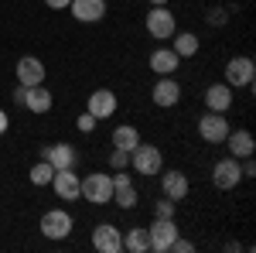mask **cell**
<instances>
[{
    "label": "cell",
    "mask_w": 256,
    "mask_h": 253,
    "mask_svg": "<svg viewBox=\"0 0 256 253\" xmlns=\"http://www.w3.org/2000/svg\"><path fill=\"white\" fill-rule=\"evenodd\" d=\"M130 168H134L137 175H147V178L160 175V171H164V154H160V147L140 140L137 147L130 151Z\"/></svg>",
    "instance_id": "1"
},
{
    "label": "cell",
    "mask_w": 256,
    "mask_h": 253,
    "mask_svg": "<svg viewBox=\"0 0 256 253\" xmlns=\"http://www.w3.org/2000/svg\"><path fill=\"white\" fill-rule=\"evenodd\" d=\"M41 236L44 239H68L72 236V226H76V219H72V212H65V209H48V212L41 215Z\"/></svg>",
    "instance_id": "2"
},
{
    "label": "cell",
    "mask_w": 256,
    "mask_h": 253,
    "mask_svg": "<svg viewBox=\"0 0 256 253\" xmlns=\"http://www.w3.org/2000/svg\"><path fill=\"white\" fill-rule=\"evenodd\" d=\"M144 28H147V35H150L154 41H168V38H174L178 21H174V14H171L168 7H150L147 18H144Z\"/></svg>",
    "instance_id": "3"
},
{
    "label": "cell",
    "mask_w": 256,
    "mask_h": 253,
    "mask_svg": "<svg viewBox=\"0 0 256 253\" xmlns=\"http://www.w3.org/2000/svg\"><path fill=\"white\" fill-rule=\"evenodd\" d=\"M253 76H256V62L250 55H232V59L226 62V86H232V89H242V86H253Z\"/></svg>",
    "instance_id": "4"
},
{
    "label": "cell",
    "mask_w": 256,
    "mask_h": 253,
    "mask_svg": "<svg viewBox=\"0 0 256 253\" xmlns=\"http://www.w3.org/2000/svg\"><path fill=\"white\" fill-rule=\"evenodd\" d=\"M82 198L92 205H106L113 202V175H86L82 178Z\"/></svg>",
    "instance_id": "5"
},
{
    "label": "cell",
    "mask_w": 256,
    "mask_h": 253,
    "mask_svg": "<svg viewBox=\"0 0 256 253\" xmlns=\"http://www.w3.org/2000/svg\"><path fill=\"white\" fill-rule=\"evenodd\" d=\"M147 236H150V250L154 253H171V243L181 236V229H178L174 219H154L147 226Z\"/></svg>",
    "instance_id": "6"
},
{
    "label": "cell",
    "mask_w": 256,
    "mask_h": 253,
    "mask_svg": "<svg viewBox=\"0 0 256 253\" xmlns=\"http://www.w3.org/2000/svg\"><path fill=\"white\" fill-rule=\"evenodd\" d=\"M229 130H232V127H229L226 113H212V110H205V117L198 120V137H202L205 144H222Z\"/></svg>",
    "instance_id": "7"
},
{
    "label": "cell",
    "mask_w": 256,
    "mask_h": 253,
    "mask_svg": "<svg viewBox=\"0 0 256 253\" xmlns=\"http://www.w3.org/2000/svg\"><path fill=\"white\" fill-rule=\"evenodd\" d=\"M239 181H242V168H239L236 157H222V161H216V168H212V185H216V188L232 192Z\"/></svg>",
    "instance_id": "8"
},
{
    "label": "cell",
    "mask_w": 256,
    "mask_h": 253,
    "mask_svg": "<svg viewBox=\"0 0 256 253\" xmlns=\"http://www.w3.org/2000/svg\"><path fill=\"white\" fill-rule=\"evenodd\" d=\"M52 188L62 202H76V198H82V178L76 175V168H62L52 178Z\"/></svg>",
    "instance_id": "9"
},
{
    "label": "cell",
    "mask_w": 256,
    "mask_h": 253,
    "mask_svg": "<svg viewBox=\"0 0 256 253\" xmlns=\"http://www.w3.org/2000/svg\"><path fill=\"white\" fill-rule=\"evenodd\" d=\"M150 99H154V106H160V110L178 106L181 103V82L174 76H160L154 82V89H150Z\"/></svg>",
    "instance_id": "10"
},
{
    "label": "cell",
    "mask_w": 256,
    "mask_h": 253,
    "mask_svg": "<svg viewBox=\"0 0 256 253\" xmlns=\"http://www.w3.org/2000/svg\"><path fill=\"white\" fill-rule=\"evenodd\" d=\"M116 93L113 89H106V86H99L96 93H89V99H86V110L92 113L96 120H110L113 113H116Z\"/></svg>",
    "instance_id": "11"
},
{
    "label": "cell",
    "mask_w": 256,
    "mask_h": 253,
    "mask_svg": "<svg viewBox=\"0 0 256 253\" xmlns=\"http://www.w3.org/2000/svg\"><path fill=\"white\" fill-rule=\"evenodd\" d=\"M92 246L99 253H120L123 250V229L113 226V222H99L92 229Z\"/></svg>",
    "instance_id": "12"
},
{
    "label": "cell",
    "mask_w": 256,
    "mask_h": 253,
    "mask_svg": "<svg viewBox=\"0 0 256 253\" xmlns=\"http://www.w3.org/2000/svg\"><path fill=\"white\" fill-rule=\"evenodd\" d=\"M113 202H116L123 212H126V209H137L140 195H137V185L130 181L126 171H116V175H113Z\"/></svg>",
    "instance_id": "13"
},
{
    "label": "cell",
    "mask_w": 256,
    "mask_h": 253,
    "mask_svg": "<svg viewBox=\"0 0 256 253\" xmlns=\"http://www.w3.org/2000/svg\"><path fill=\"white\" fill-rule=\"evenodd\" d=\"M188 192H192L188 175H181V171H160V195H164V198H171V202H184Z\"/></svg>",
    "instance_id": "14"
},
{
    "label": "cell",
    "mask_w": 256,
    "mask_h": 253,
    "mask_svg": "<svg viewBox=\"0 0 256 253\" xmlns=\"http://www.w3.org/2000/svg\"><path fill=\"white\" fill-rule=\"evenodd\" d=\"M41 157L55 168V171H62V168H76V161H79V154H76V147L72 144H65V140H58V144H48V147H41Z\"/></svg>",
    "instance_id": "15"
},
{
    "label": "cell",
    "mask_w": 256,
    "mask_h": 253,
    "mask_svg": "<svg viewBox=\"0 0 256 253\" xmlns=\"http://www.w3.org/2000/svg\"><path fill=\"white\" fill-rule=\"evenodd\" d=\"M44 82V62L38 55L18 59V86H41Z\"/></svg>",
    "instance_id": "16"
},
{
    "label": "cell",
    "mask_w": 256,
    "mask_h": 253,
    "mask_svg": "<svg viewBox=\"0 0 256 253\" xmlns=\"http://www.w3.org/2000/svg\"><path fill=\"white\" fill-rule=\"evenodd\" d=\"M232 86H226V82H212L208 89H205V110H212V113H229V106H232Z\"/></svg>",
    "instance_id": "17"
},
{
    "label": "cell",
    "mask_w": 256,
    "mask_h": 253,
    "mask_svg": "<svg viewBox=\"0 0 256 253\" xmlns=\"http://www.w3.org/2000/svg\"><path fill=\"white\" fill-rule=\"evenodd\" d=\"M222 144L229 147V157H236V161L253 157V151H256V140H253V134H250V130H229Z\"/></svg>",
    "instance_id": "18"
},
{
    "label": "cell",
    "mask_w": 256,
    "mask_h": 253,
    "mask_svg": "<svg viewBox=\"0 0 256 253\" xmlns=\"http://www.w3.org/2000/svg\"><path fill=\"white\" fill-rule=\"evenodd\" d=\"M68 11H72V18L82 21V24H96V21L106 18V0H72Z\"/></svg>",
    "instance_id": "19"
},
{
    "label": "cell",
    "mask_w": 256,
    "mask_h": 253,
    "mask_svg": "<svg viewBox=\"0 0 256 253\" xmlns=\"http://www.w3.org/2000/svg\"><path fill=\"white\" fill-rule=\"evenodd\" d=\"M20 106H28L31 113L41 117V113H48V110L55 106V96L44 89V82H41V86H24V103H20Z\"/></svg>",
    "instance_id": "20"
},
{
    "label": "cell",
    "mask_w": 256,
    "mask_h": 253,
    "mask_svg": "<svg viewBox=\"0 0 256 253\" xmlns=\"http://www.w3.org/2000/svg\"><path fill=\"white\" fill-rule=\"evenodd\" d=\"M150 69H154L158 76H174L178 69H181V59H178L171 48H154V52H150Z\"/></svg>",
    "instance_id": "21"
},
{
    "label": "cell",
    "mask_w": 256,
    "mask_h": 253,
    "mask_svg": "<svg viewBox=\"0 0 256 253\" xmlns=\"http://www.w3.org/2000/svg\"><path fill=\"white\" fill-rule=\"evenodd\" d=\"M198 48H202V41H198L195 31H181V35L174 31V38H171V52H174L178 59H192V55H198Z\"/></svg>",
    "instance_id": "22"
},
{
    "label": "cell",
    "mask_w": 256,
    "mask_h": 253,
    "mask_svg": "<svg viewBox=\"0 0 256 253\" xmlns=\"http://www.w3.org/2000/svg\"><path fill=\"white\" fill-rule=\"evenodd\" d=\"M123 250H130V253H147V250H150L147 226H130L126 236H123Z\"/></svg>",
    "instance_id": "23"
},
{
    "label": "cell",
    "mask_w": 256,
    "mask_h": 253,
    "mask_svg": "<svg viewBox=\"0 0 256 253\" xmlns=\"http://www.w3.org/2000/svg\"><path fill=\"white\" fill-rule=\"evenodd\" d=\"M113 147H123V151H134L140 144V130L137 127H130V123H120V127H113Z\"/></svg>",
    "instance_id": "24"
},
{
    "label": "cell",
    "mask_w": 256,
    "mask_h": 253,
    "mask_svg": "<svg viewBox=\"0 0 256 253\" xmlns=\"http://www.w3.org/2000/svg\"><path fill=\"white\" fill-rule=\"evenodd\" d=\"M28 178H31V185H38V188H41V185H52V178H55V168H52V164L41 157L38 164L28 171Z\"/></svg>",
    "instance_id": "25"
},
{
    "label": "cell",
    "mask_w": 256,
    "mask_h": 253,
    "mask_svg": "<svg viewBox=\"0 0 256 253\" xmlns=\"http://www.w3.org/2000/svg\"><path fill=\"white\" fill-rule=\"evenodd\" d=\"M110 168H113V171H126V168H130V151L113 147V154H110Z\"/></svg>",
    "instance_id": "26"
},
{
    "label": "cell",
    "mask_w": 256,
    "mask_h": 253,
    "mask_svg": "<svg viewBox=\"0 0 256 253\" xmlns=\"http://www.w3.org/2000/svg\"><path fill=\"white\" fill-rule=\"evenodd\" d=\"M174 212H178V202H171V198L154 202V219H174Z\"/></svg>",
    "instance_id": "27"
},
{
    "label": "cell",
    "mask_w": 256,
    "mask_h": 253,
    "mask_svg": "<svg viewBox=\"0 0 256 253\" xmlns=\"http://www.w3.org/2000/svg\"><path fill=\"white\" fill-rule=\"evenodd\" d=\"M96 123H99V120L92 117L89 110H86V113H79V120H76V127H79L82 134H92V130H96Z\"/></svg>",
    "instance_id": "28"
},
{
    "label": "cell",
    "mask_w": 256,
    "mask_h": 253,
    "mask_svg": "<svg viewBox=\"0 0 256 253\" xmlns=\"http://www.w3.org/2000/svg\"><path fill=\"white\" fill-rule=\"evenodd\" d=\"M208 24H212V28H222V24H226V21H229V11H226V7H212V11H208Z\"/></svg>",
    "instance_id": "29"
},
{
    "label": "cell",
    "mask_w": 256,
    "mask_h": 253,
    "mask_svg": "<svg viewBox=\"0 0 256 253\" xmlns=\"http://www.w3.org/2000/svg\"><path fill=\"white\" fill-rule=\"evenodd\" d=\"M171 250H174V253H192V250H195V243H192V239H181V236H178L174 243H171Z\"/></svg>",
    "instance_id": "30"
},
{
    "label": "cell",
    "mask_w": 256,
    "mask_h": 253,
    "mask_svg": "<svg viewBox=\"0 0 256 253\" xmlns=\"http://www.w3.org/2000/svg\"><path fill=\"white\" fill-rule=\"evenodd\" d=\"M44 4H48L52 11H68V4H72V0H44Z\"/></svg>",
    "instance_id": "31"
},
{
    "label": "cell",
    "mask_w": 256,
    "mask_h": 253,
    "mask_svg": "<svg viewBox=\"0 0 256 253\" xmlns=\"http://www.w3.org/2000/svg\"><path fill=\"white\" fill-rule=\"evenodd\" d=\"M7 127H10V117H7V110H0V134H7Z\"/></svg>",
    "instance_id": "32"
},
{
    "label": "cell",
    "mask_w": 256,
    "mask_h": 253,
    "mask_svg": "<svg viewBox=\"0 0 256 253\" xmlns=\"http://www.w3.org/2000/svg\"><path fill=\"white\" fill-rule=\"evenodd\" d=\"M14 103H18V106L24 103V86H18V89H14Z\"/></svg>",
    "instance_id": "33"
},
{
    "label": "cell",
    "mask_w": 256,
    "mask_h": 253,
    "mask_svg": "<svg viewBox=\"0 0 256 253\" xmlns=\"http://www.w3.org/2000/svg\"><path fill=\"white\" fill-rule=\"evenodd\" d=\"M150 7H168V0H147Z\"/></svg>",
    "instance_id": "34"
}]
</instances>
